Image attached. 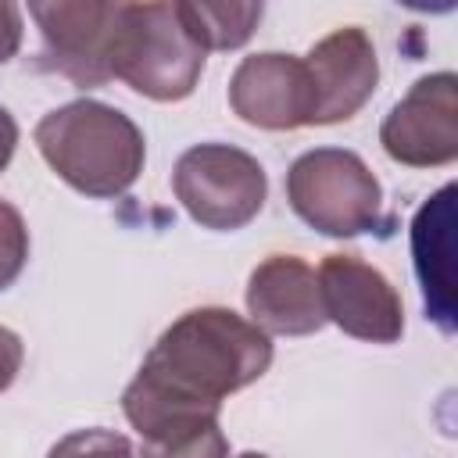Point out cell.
<instances>
[{
    "label": "cell",
    "instance_id": "7a4b0ae2",
    "mask_svg": "<svg viewBox=\"0 0 458 458\" xmlns=\"http://www.w3.org/2000/svg\"><path fill=\"white\" fill-rule=\"evenodd\" d=\"M32 140L57 179L97 200L122 197L140 179L147 161L140 125L125 111L93 97L47 111L36 122Z\"/></svg>",
    "mask_w": 458,
    "mask_h": 458
},
{
    "label": "cell",
    "instance_id": "ba28073f",
    "mask_svg": "<svg viewBox=\"0 0 458 458\" xmlns=\"http://www.w3.org/2000/svg\"><path fill=\"white\" fill-rule=\"evenodd\" d=\"M39 25V68L64 75L79 89L104 86L111 79L107 47L114 25V4L104 0H47L29 4Z\"/></svg>",
    "mask_w": 458,
    "mask_h": 458
},
{
    "label": "cell",
    "instance_id": "e0dca14e",
    "mask_svg": "<svg viewBox=\"0 0 458 458\" xmlns=\"http://www.w3.org/2000/svg\"><path fill=\"white\" fill-rule=\"evenodd\" d=\"M21 361H25V344L14 329L0 326V394L18 379L21 372Z\"/></svg>",
    "mask_w": 458,
    "mask_h": 458
},
{
    "label": "cell",
    "instance_id": "8992f818",
    "mask_svg": "<svg viewBox=\"0 0 458 458\" xmlns=\"http://www.w3.org/2000/svg\"><path fill=\"white\" fill-rule=\"evenodd\" d=\"M386 157L408 168H440L458 157V79L454 72H433L411 82V89L386 111L379 125Z\"/></svg>",
    "mask_w": 458,
    "mask_h": 458
},
{
    "label": "cell",
    "instance_id": "7c38bea8",
    "mask_svg": "<svg viewBox=\"0 0 458 458\" xmlns=\"http://www.w3.org/2000/svg\"><path fill=\"white\" fill-rule=\"evenodd\" d=\"M411 265L422 286L426 315L444 329H458L454 297V182L440 186L411 218Z\"/></svg>",
    "mask_w": 458,
    "mask_h": 458
},
{
    "label": "cell",
    "instance_id": "8fae6325",
    "mask_svg": "<svg viewBox=\"0 0 458 458\" xmlns=\"http://www.w3.org/2000/svg\"><path fill=\"white\" fill-rule=\"evenodd\" d=\"M250 322L279 336H308L326 326L315 268L297 254H268L247 279Z\"/></svg>",
    "mask_w": 458,
    "mask_h": 458
},
{
    "label": "cell",
    "instance_id": "5b68a950",
    "mask_svg": "<svg viewBox=\"0 0 458 458\" xmlns=\"http://www.w3.org/2000/svg\"><path fill=\"white\" fill-rule=\"evenodd\" d=\"M172 190L197 225L233 233L265 208L268 175L254 154L233 143H197L179 154Z\"/></svg>",
    "mask_w": 458,
    "mask_h": 458
},
{
    "label": "cell",
    "instance_id": "9c48e42d",
    "mask_svg": "<svg viewBox=\"0 0 458 458\" xmlns=\"http://www.w3.org/2000/svg\"><path fill=\"white\" fill-rule=\"evenodd\" d=\"M229 107L247 125L268 132L315 125V86L304 57L279 50L243 57L229 79Z\"/></svg>",
    "mask_w": 458,
    "mask_h": 458
},
{
    "label": "cell",
    "instance_id": "5bb4252c",
    "mask_svg": "<svg viewBox=\"0 0 458 458\" xmlns=\"http://www.w3.org/2000/svg\"><path fill=\"white\" fill-rule=\"evenodd\" d=\"M179 18L186 21L190 36L204 47V50H236L243 47L265 7L254 0H229V4H211V0H175Z\"/></svg>",
    "mask_w": 458,
    "mask_h": 458
},
{
    "label": "cell",
    "instance_id": "2e32d148",
    "mask_svg": "<svg viewBox=\"0 0 458 458\" xmlns=\"http://www.w3.org/2000/svg\"><path fill=\"white\" fill-rule=\"evenodd\" d=\"M29 261V225L14 204L0 197V290H7Z\"/></svg>",
    "mask_w": 458,
    "mask_h": 458
},
{
    "label": "cell",
    "instance_id": "30bf717a",
    "mask_svg": "<svg viewBox=\"0 0 458 458\" xmlns=\"http://www.w3.org/2000/svg\"><path fill=\"white\" fill-rule=\"evenodd\" d=\"M304 68L315 86V125H336L354 118L379 82L376 47L358 25H344L322 36L308 50Z\"/></svg>",
    "mask_w": 458,
    "mask_h": 458
},
{
    "label": "cell",
    "instance_id": "52a82bcc",
    "mask_svg": "<svg viewBox=\"0 0 458 458\" xmlns=\"http://www.w3.org/2000/svg\"><path fill=\"white\" fill-rule=\"evenodd\" d=\"M322 315L336 329L365 344H397L404 333V304L394 283L358 254H326L318 272Z\"/></svg>",
    "mask_w": 458,
    "mask_h": 458
},
{
    "label": "cell",
    "instance_id": "d6986e66",
    "mask_svg": "<svg viewBox=\"0 0 458 458\" xmlns=\"http://www.w3.org/2000/svg\"><path fill=\"white\" fill-rule=\"evenodd\" d=\"M14 147H18V122H14V114L0 104V172L11 165Z\"/></svg>",
    "mask_w": 458,
    "mask_h": 458
},
{
    "label": "cell",
    "instance_id": "4fadbf2b",
    "mask_svg": "<svg viewBox=\"0 0 458 458\" xmlns=\"http://www.w3.org/2000/svg\"><path fill=\"white\" fill-rule=\"evenodd\" d=\"M140 458H229L218 415H157L136 426Z\"/></svg>",
    "mask_w": 458,
    "mask_h": 458
},
{
    "label": "cell",
    "instance_id": "6da1fadb",
    "mask_svg": "<svg viewBox=\"0 0 458 458\" xmlns=\"http://www.w3.org/2000/svg\"><path fill=\"white\" fill-rule=\"evenodd\" d=\"M272 365V340L250 318L233 308H190L182 311L147 351L140 372L125 386L136 397L222 411V401Z\"/></svg>",
    "mask_w": 458,
    "mask_h": 458
},
{
    "label": "cell",
    "instance_id": "277c9868",
    "mask_svg": "<svg viewBox=\"0 0 458 458\" xmlns=\"http://www.w3.org/2000/svg\"><path fill=\"white\" fill-rule=\"evenodd\" d=\"M286 200L304 225L333 240L383 225V186L372 168L344 147L304 150L286 172Z\"/></svg>",
    "mask_w": 458,
    "mask_h": 458
},
{
    "label": "cell",
    "instance_id": "3957f363",
    "mask_svg": "<svg viewBox=\"0 0 458 458\" xmlns=\"http://www.w3.org/2000/svg\"><path fill=\"white\" fill-rule=\"evenodd\" d=\"M204 54L175 4H114L107 68L140 97L186 100L200 82Z\"/></svg>",
    "mask_w": 458,
    "mask_h": 458
},
{
    "label": "cell",
    "instance_id": "ac0fdd59",
    "mask_svg": "<svg viewBox=\"0 0 458 458\" xmlns=\"http://www.w3.org/2000/svg\"><path fill=\"white\" fill-rule=\"evenodd\" d=\"M21 50V7L0 4V64H7Z\"/></svg>",
    "mask_w": 458,
    "mask_h": 458
},
{
    "label": "cell",
    "instance_id": "ffe728a7",
    "mask_svg": "<svg viewBox=\"0 0 458 458\" xmlns=\"http://www.w3.org/2000/svg\"><path fill=\"white\" fill-rule=\"evenodd\" d=\"M236 458H268V454H261V451H243V454H236Z\"/></svg>",
    "mask_w": 458,
    "mask_h": 458
},
{
    "label": "cell",
    "instance_id": "9a60e30c",
    "mask_svg": "<svg viewBox=\"0 0 458 458\" xmlns=\"http://www.w3.org/2000/svg\"><path fill=\"white\" fill-rule=\"evenodd\" d=\"M47 458H136L132 454V444L125 433H114V429H75L68 437H61Z\"/></svg>",
    "mask_w": 458,
    "mask_h": 458
}]
</instances>
